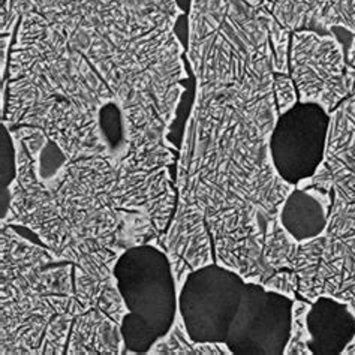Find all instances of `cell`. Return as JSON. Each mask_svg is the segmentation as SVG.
Wrapping results in <instances>:
<instances>
[{
  "instance_id": "15",
  "label": "cell",
  "mask_w": 355,
  "mask_h": 355,
  "mask_svg": "<svg viewBox=\"0 0 355 355\" xmlns=\"http://www.w3.org/2000/svg\"><path fill=\"white\" fill-rule=\"evenodd\" d=\"M275 98L279 116L291 110L298 102V92L293 78L288 73H276L273 83Z\"/></svg>"
},
{
  "instance_id": "4",
  "label": "cell",
  "mask_w": 355,
  "mask_h": 355,
  "mask_svg": "<svg viewBox=\"0 0 355 355\" xmlns=\"http://www.w3.org/2000/svg\"><path fill=\"white\" fill-rule=\"evenodd\" d=\"M289 72L298 101L312 102L329 114L355 95V68L348 63L334 33L294 31L289 42Z\"/></svg>"
},
{
  "instance_id": "6",
  "label": "cell",
  "mask_w": 355,
  "mask_h": 355,
  "mask_svg": "<svg viewBox=\"0 0 355 355\" xmlns=\"http://www.w3.org/2000/svg\"><path fill=\"white\" fill-rule=\"evenodd\" d=\"M293 306V298L248 280L225 342L230 352L239 355L285 354L291 338Z\"/></svg>"
},
{
  "instance_id": "10",
  "label": "cell",
  "mask_w": 355,
  "mask_h": 355,
  "mask_svg": "<svg viewBox=\"0 0 355 355\" xmlns=\"http://www.w3.org/2000/svg\"><path fill=\"white\" fill-rule=\"evenodd\" d=\"M306 325L313 355H338L355 336V313L345 302L321 295L307 311Z\"/></svg>"
},
{
  "instance_id": "14",
  "label": "cell",
  "mask_w": 355,
  "mask_h": 355,
  "mask_svg": "<svg viewBox=\"0 0 355 355\" xmlns=\"http://www.w3.org/2000/svg\"><path fill=\"white\" fill-rule=\"evenodd\" d=\"M311 309V304L303 300H294L293 306V327H291V338L286 345V355H304L312 354L309 349V331L306 325V315Z\"/></svg>"
},
{
  "instance_id": "7",
  "label": "cell",
  "mask_w": 355,
  "mask_h": 355,
  "mask_svg": "<svg viewBox=\"0 0 355 355\" xmlns=\"http://www.w3.org/2000/svg\"><path fill=\"white\" fill-rule=\"evenodd\" d=\"M330 114L312 102H300L280 114L270 138V152L277 174L298 184L315 174L324 161Z\"/></svg>"
},
{
  "instance_id": "2",
  "label": "cell",
  "mask_w": 355,
  "mask_h": 355,
  "mask_svg": "<svg viewBox=\"0 0 355 355\" xmlns=\"http://www.w3.org/2000/svg\"><path fill=\"white\" fill-rule=\"evenodd\" d=\"M41 14L101 76L134 80L164 111L180 104L188 78L174 26L177 0H5L2 18Z\"/></svg>"
},
{
  "instance_id": "8",
  "label": "cell",
  "mask_w": 355,
  "mask_h": 355,
  "mask_svg": "<svg viewBox=\"0 0 355 355\" xmlns=\"http://www.w3.org/2000/svg\"><path fill=\"white\" fill-rule=\"evenodd\" d=\"M320 241V263L312 282L300 291L304 300L330 295L355 313V200L333 195L330 220Z\"/></svg>"
},
{
  "instance_id": "9",
  "label": "cell",
  "mask_w": 355,
  "mask_h": 355,
  "mask_svg": "<svg viewBox=\"0 0 355 355\" xmlns=\"http://www.w3.org/2000/svg\"><path fill=\"white\" fill-rule=\"evenodd\" d=\"M322 164L330 171L333 192L355 195V95L330 113L329 139Z\"/></svg>"
},
{
  "instance_id": "13",
  "label": "cell",
  "mask_w": 355,
  "mask_h": 355,
  "mask_svg": "<svg viewBox=\"0 0 355 355\" xmlns=\"http://www.w3.org/2000/svg\"><path fill=\"white\" fill-rule=\"evenodd\" d=\"M307 29L322 33L342 29L354 35L351 53L355 59V0H312Z\"/></svg>"
},
{
  "instance_id": "3",
  "label": "cell",
  "mask_w": 355,
  "mask_h": 355,
  "mask_svg": "<svg viewBox=\"0 0 355 355\" xmlns=\"http://www.w3.org/2000/svg\"><path fill=\"white\" fill-rule=\"evenodd\" d=\"M9 60L3 125L42 129L71 161L108 159L101 120L125 105L86 55L41 14L29 12L18 21Z\"/></svg>"
},
{
  "instance_id": "17",
  "label": "cell",
  "mask_w": 355,
  "mask_h": 355,
  "mask_svg": "<svg viewBox=\"0 0 355 355\" xmlns=\"http://www.w3.org/2000/svg\"><path fill=\"white\" fill-rule=\"evenodd\" d=\"M342 354H345V355H355V336L351 339V342L347 345V348L343 349Z\"/></svg>"
},
{
  "instance_id": "5",
  "label": "cell",
  "mask_w": 355,
  "mask_h": 355,
  "mask_svg": "<svg viewBox=\"0 0 355 355\" xmlns=\"http://www.w3.org/2000/svg\"><path fill=\"white\" fill-rule=\"evenodd\" d=\"M248 280L220 264L200 267L180 288V320L195 343H225Z\"/></svg>"
},
{
  "instance_id": "11",
  "label": "cell",
  "mask_w": 355,
  "mask_h": 355,
  "mask_svg": "<svg viewBox=\"0 0 355 355\" xmlns=\"http://www.w3.org/2000/svg\"><path fill=\"white\" fill-rule=\"evenodd\" d=\"M331 192L315 186H303L288 193L279 211V220L297 243L321 237L329 227Z\"/></svg>"
},
{
  "instance_id": "12",
  "label": "cell",
  "mask_w": 355,
  "mask_h": 355,
  "mask_svg": "<svg viewBox=\"0 0 355 355\" xmlns=\"http://www.w3.org/2000/svg\"><path fill=\"white\" fill-rule=\"evenodd\" d=\"M121 334L117 324L110 322L101 311L89 309L78 315L69 343V354H120Z\"/></svg>"
},
{
  "instance_id": "1",
  "label": "cell",
  "mask_w": 355,
  "mask_h": 355,
  "mask_svg": "<svg viewBox=\"0 0 355 355\" xmlns=\"http://www.w3.org/2000/svg\"><path fill=\"white\" fill-rule=\"evenodd\" d=\"M188 59L197 98L179 161L180 204L204 214L218 264L264 277L267 228L294 189L270 152L279 119L272 46L213 32L189 44Z\"/></svg>"
},
{
  "instance_id": "18",
  "label": "cell",
  "mask_w": 355,
  "mask_h": 355,
  "mask_svg": "<svg viewBox=\"0 0 355 355\" xmlns=\"http://www.w3.org/2000/svg\"><path fill=\"white\" fill-rule=\"evenodd\" d=\"M245 2L250 6H254V8H259L261 5H263L264 0H245Z\"/></svg>"
},
{
  "instance_id": "16",
  "label": "cell",
  "mask_w": 355,
  "mask_h": 355,
  "mask_svg": "<svg viewBox=\"0 0 355 355\" xmlns=\"http://www.w3.org/2000/svg\"><path fill=\"white\" fill-rule=\"evenodd\" d=\"M264 286L295 300V293L298 291V277L294 273V270H279L267 280Z\"/></svg>"
}]
</instances>
